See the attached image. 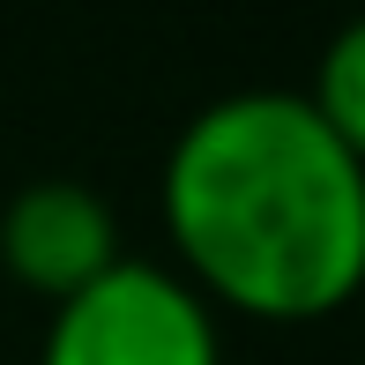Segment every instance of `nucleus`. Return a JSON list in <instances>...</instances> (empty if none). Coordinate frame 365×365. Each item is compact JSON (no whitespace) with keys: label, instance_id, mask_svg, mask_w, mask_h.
Wrapping results in <instances>:
<instances>
[{"label":"nucleus","instance_id":"1","mask_svg":"<svg viewBox=\"0 0 365 365\" xmlns=\"http://www.w3.org/2000/svg\"><path fill=\"white\" fill-rule=\"evenodd\" d=\"M164 224L202 291L261 321H321L365 284V164L291 90L194 112L164 164Z\"/></svg>","mask_w":365,"mask_h":365},{"label":"nucleus","instance_id":"2","mask_svg":"<svg viewBox=\"0 0 365 365\" xmlns=\"http://www.w3.org/2000/svg\"><path fill=\"white\" fill-rule=\"evenodd\" d=\"M38 365H217V321L179 276L120 261L53 313Z\"/></svg>","mask_w":365,"mask_h":365},{"label":"nucleus","instance_id":"3","mask_svg":"<svg viewBox=\"0 0 365 365\" xmlns=\"http://www.w3.org/2000/svg\"><path fill=\"white\" fill-rule=\"evenodd\" d=\"M0 261H8L15 284H30L38 298L68 306L75 291H90L97 276L120 269V231H112V209L90 187L38 179L0 217Z\"/></svg>","mask_w":365,"mask_h":365},{"label":"nucleus","instance_id":"4","mask_svg":"<svg viewBox=\"0 0 365 365\" xmlns=\"http://www.w3.org/2000/svg\"><path fill=\"white\" fill-rule=\"evenodd\" d=\"M306 105L321 112L328 135L365 164V15L336 30V45L321 53V75H313V97H306Z\"/></svg>","mask_w":365,"mask_h":365}]
</instances>
